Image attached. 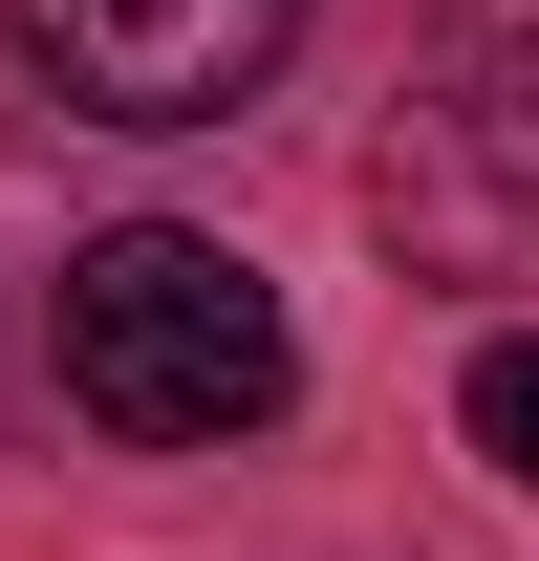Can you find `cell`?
I'll return each instance as SVG.
<instances>
[{
    "label": "cell",
    "mask_w": 539,
    "mask_h": 561,
    "mask_svg": "<svg viewBox=\"0 0 539 561\" xmlns=\"http://www.w3.org/2000/svg\"><path fill=\"white\" fill-rule=\"evenodd\" d=\"M454 411H474V454L539 496V324H496V346H474V389H454Z\"/></svg>",
    "instance_id": "4"
},
{
    "label": "cell",
    "mask_w": 539,
    "mask_h": 561,
    "mask_svg": "<svg viewBox=\"0 0 539 561\" xmlns=\"http://www.w3.org/2000/svg\"><path fill=\"white\" fill-rule=\"evenodd\" d=\"M410 22H432L454 66H518V87H539V0H410Z\"/></svg>",
    "instance_id": "5"
},
{
    "label": "cell",
    "mask_w": 539,
    "mask_h": 561,
    "mask_svg": "<svg viewBox=\"0 0 539 561\" xmlns=\"http://www.w3.org/2000/svg\"><path fill=\"white\" fill-rule=\"evenodd\" d=\"M302 44V0H22V66L87 130H238Z\"/></svg>",
    "instance_id": "3"
},
{
    "label": "cell",
    "mask_w": 539,
    "mask_h": 561,
    "mask_svg": "<svg viewBox=\"0 0 539 561\" xmlns=\"http://www.w3.org/2000/svg\"><path fill=\"white\" fill-rule=\"evenodd\" d=\"M44 367H66V411L108 454H238V432L302 411V324H280V280L195 216H130V238H87L66 302H44Z\"/></svg>",
    "instance_id": "1"
},
{
    "label": "cell",
    "mask_w": 539,
    "mask_h": 561,
    "mask_svg": "<svg viewBox=\"0 0 539 561\" xmlns=\"http://www.w3.org/2000/svg\"><path fill=\"white\" fill-rule=\"evenodd\" d=\"M367 238H389L410 280H454V302H518V280H539V87L518 66H454L432 108H389Z\"/></svg>",
    "instance_id": "2"
}]
</instances>
